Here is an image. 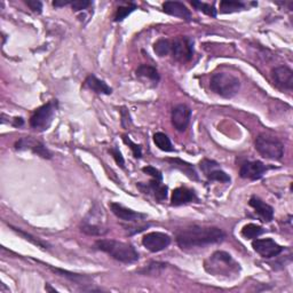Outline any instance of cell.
<instances>
[{"label":"cell","instance_id":"1","mask_svg":"<svg viewBox=\"0 0 293 293\" xmlns=\"http://www.w3.org/2000/svg\"><path fill=\"white\" fill-rule=\"evenodd\" d=\"M224 230L217 227L192 226L180 230L177 235V243L182 250L204 247L220 243L225 239Z\"/></svg>","mask_w":293,"mask_h":293},{"label":"cell","instance_id":"2","mask_svg":"<svg viewBox=\"0 0 293 293\" xmlns=\"http://www.w3.org/2000/svg\"><path fill=\"white\" fill-rule=\"evenodd\" d=\"M95 247L123 264H133L139 260V253L133 245L128 243L113 239H99L95 242Z\"/></svg>","mask_w":293,"mask_h":293},{"label":"cell","instance_id":"3","mask_svg":"<svg viewBox=\"0 0 293 293\" xmlns=\"http://www.w3.org/2000/svg\"><path fill=\"white\" fill-rule=\"evenodd\" d=\"M205 269L214 276L230 277V275H237L239 273L240 266L229 253L217 251L213 253L208 261L205 262Z\"/></svg>","mask_w":293,"mask_h":293},{"label":"cell","instance_id":"4","mask_svg":"<svg viewBox=\"0 0 293 293\" xmlns=\"http://www.w3.org/2000/svg\"><path fill=\"white\" fill-rule=\"evenodd\" d=\"M210 87L214 93L222 98L231 99L239 92L240 81L231 73L217 72L210 79Z\"/></svg>","mask_w":293,"mask_h":293},{"label":"cell","instance_id":"5","mask_svg":"<svg viewBox=\"0 0 293 293\" xmlns=\"http://www.w3.org/2000/svg\"><path fill=\"white\" fill-rule=\"evenodd\" d=\"M256 149L259 154L268 159L279 160L284 155L283 143L276 138L260 134L256 139Z\"/></svg>","mask_w":293,"mask_h":293},{"label":"cell","instance_id":"6","mask_svg":"<svg viewBox=\"0 0 293 293\" xmlns=\"http://www.w3.org/2000/svg\"><path fill=\"white\" fill-rule=\"evenodd\" d=\"M56 108H58V102L54 101V100L44 104L40 108H38L31 116L30 126H31L33 130L38 131V132H44V131L50 129L55 116Z\"/></svg>","mask_w":293,"mask_h":293},{"label":"cell","instance_id":"7","mask_svg":"<svg viewBox=\"0 0 293 293\" xmlns=\"http://www.w3.org/2000/svg\"><path fill=\"white\" fill-rule=\"evenodd\" d=\"M172 41L171 54L173 59L180 63H187L192 59L194 55V43L189 37L180 36Z\"/></svg>","mask_w":293,"mask_h":293},{"label":"cell","instance_id":"8","mask_svg":"<svg viewBox=\"0 0 293 293\" xmlns=\"http://www.w3.org/2000/svg\"><path fill=\"white\" fill-rule=\"evenodd\" d=\"M252 247L258 255L266 259L277 257L283 251V247L272 238H256L252 242Z\"/></svg>","mask_w":293,"mask_h":293},{"label":"cell","instance_id":"9","mask_svg":"<svg viewBox=\"0 0 293 293\" xmlns=\"http://www.w3.org/2000/svg\"><path fill=\"white\" fill-rule=\"evenodd\" d=\"M143 246L150 252H160L165 250L171 244V237L165 233L160 231H152L143 236L142 238Z\"/></svg>","mask_w":293,"mask_h":293},{"label":"cell","instance_id":"10","mask_svg":"<svg viewBox=\"0 0 293 293\" xmlns=\"http://www.w3.org/2000/svg\"><path fill=\"white\" fill-rule=\"evenodd\" d=\"M15 148L17 150H30V151H32L33 154L43 157V158H47V159L52 158L51 151L48 150L40 141L34 140L31 137L22 138L21 140H19V141L15 143Z\"/></svg>","mask_w":293,"mask_h":293},{"label":"cell","instance_id":"11","mask_svg":"<svg viewBox=\"0 0 293 293\" xmlns=\"http://www.w3.org/2000/svg\"><path fill=\"white\" fill-rule=\"evenodd\" d=\"M190 117L191 110L186 104H178V106L174 107L172 109V115H171L174 129L180 131V132H185L190 123Z\"/></svg>","mask_w":293,"mask_h":293},{"label":"cell","instance_id":"12","mask_svg":"<svg viewBox=\"0 0 293 293\" xmlns=\"http://www.w3.org/2000/svg\"><path fill=\"white\" fill-rule=\"evenodd\" d=\"M200 169L210 181H219V182H230V177L224 172L221 169H219V164L214 160L204 159L200 161Z\"/></svg>","mask_w":293,"mask_h":293},{"label":"cell","instance_id":"13","mask_svg":"<svg viewBox=\"0 0 293 293\" xmlns=\"http://www.w3.org/2000/svg\"><path fill=\"white\" fill-rule=\"evenodd\" d=\"M273 80L278 89L283 91H292L293 89V71L285 67V65H279L273 69L272 71Z\"/></svg>","mask_w":293,"mask_h":293},{"label":"cell","instance_id":"14","mask_svg":"<svg viewBox=\"0 0 293 293\" xmlns=\"http://www.w3.org/2000/svg\"><path fill=\"white\" fill-rule=\"evenodd\" d=\"M268 168L259 160L246 161L240 168L239 174L243 179H248V180H259L262 178Z\"/></svg>","mask_w":293,"mask_h":293},{"label":"cell","instance_id":"15","mask_svg":"<svg viewBox=\"0 0 293 293\" xmlns=\"http://www.w3.org/2000/svg\"><path fill=\"white\" fill-rule=\"evenodd\" d=\"M138 188L144 194H148V195H152L154 197L159 200V202H163V200L166 199L168 197V186H165L161 183V181L159 180H155V179H152V180L149 183H138Z\"/></svg>","mask_w":293,"mask_h":293},{"label":"cell","instance_id":"16","mask_svg":"<svg viewBox=\"0 0 293 293\" xmlns=\"http://www.w3.org/2000/svg\"><path fill=\"white\" fill-rule=\"evenodd\" d=\"M110 208L112 213L115 214L117 218H119L120 220H124L126 222H134L147 218L146 214L135 212L133 210L125 207L124 205H121L119 203H110Z\"/></svg>","mask_w":293,"mask_h":293},{"label":"cell","instance_id":"17","mask_svg":"<svg viewBox=\"0 0 293 293\" xmlns=\"http://www.w3.org/2000/svg\"><path fill=\"white\" fill-rule=\"evenodd\" d=\"M197 200L195 191L186 187H180L174 189L172 192V198H171V204L174 206H180L183 204H188Z\"/></svg>","mask_w":293,"mask_h":293},{"label":"cell","instance_id":"18","mask_svg":"<svg viewBox=\"0 0 293 293\" xmlns=\"http://www.w3.org/2000/svg\"><path fill=\"white\" fill-rule=\"evenodd\" d=\"M163 11L166 14L180 17L182 20L190 21L191 13L188 10L186 5H183L180 2H166L163 4Z\"/></svg>","mask_w":293,"mask_h":293},{"label":"cell","instance_id":"19","mask_svg":"<svg viewBox=\"0 0 293 293\" xmlns=\"http://www.w3.org/2000/svg\"><path fill=\"white\" fill-rule=\"evenodd\" d=\"M250 205L255 208L256 213L262 219V221L270 222L274 219V208L257 196H252Z\"/></svg>","mask_w":293,"mask_h":293},{"label":"cell","instance_id":"20","mask_svg":"<svg viewBox=\"0 0 293 293\" xmlns=\"http://www.w3.org/2000/svg\"><path fill=\"white\" fill-rule=\"evenodd\" d=\"M85 84L90 90H92L98 94L110 95L112 93L111 87H109L106 82L101 79H99V78H96L94 75H90L89 77H87Z\"/></svg>","mask_w":293,"mask_h":293},{"label":"cell","instance_id":"21","mask_svg":"<svg viewBox=\"0 0 293 293\" xmlns=\"http://www.w3.org/2000/svg\"><path fill=\"white\" fill-rule=\"evenodd\" d=\"M137 76L140 78H143V79H148L152 82H157L159 81V73L157 71V69L155 67H151L149 64H141L140 67L137 69Z\"/></svg>","mask_w":293,"mask_h":293},{"label":"cell","instance_id":"22","mask_svg":"<svg viewBox=\"0 0 293 293\" xmlns=\"http://www.w3.org/2000/svg\"><path fill=\"white\" fill-rule=\"evenodd\" d=\"M166 160H168L169 163L173 166V168L182 171V172L185 173L188 178L194 179V180H197L198 179L197 173H196V171L194 170V168H192L189 163H187V161L182 160V159H179V158H171V159H166Z\"/></svg>","mask_w":293,"mask_h":293},{"label":"cell","instance_id":"23","mask_svg":"<svg viewBox=\"0 0 293 293\" xmlns=\"http://www.w3.org/2000/svg\"><path fill=\"white\" fill-rule=\"evenodd\" d=\"M82 233L90 236H103L108 233V229L100 224H92L90 221H84L80 226Z\"/></svg>","mask_w":293,"mask_h":293},{"label":"cell","instance_id":"24","mask_svg":"<svg viewBox=\"0 0 293 293\" xmlns=\"http://www.w3.org/2000/svg\"><path fill=\"white\" fill-rule=\"evenodd\" d=\"M264 228L261 226L256 224H247L242 228L240 235L245 239H253L258 238L261 234H264Z\"/></svg>","mask_w":293,"mask_h":293},{"label":"cell","instance_id":"25","mask_svg":"<svg viewBox=\"0 0 293 293\" xmlns=\"http://www.w3.org/2000/svg\"><path fill=\"white\" fill-rule=\"evenodd\" d=\"M245 4L240 2H234V0H224L220 3V12L224 14H228V13H235L245 10Z\"/></svg>","mask_w":293,"mask_h":293},{"label":"cell","instance_id":"26","mask_svg":"<svg viewBox=\"0 0 293 293\" xmlns=\"http://www.w3.org/2000/svg\"><path fill=\"white\" fill-rule=\"evenodd\" d=\"M53 270L54 273L61 275V276H63L65 278L70 279V281L75 282L77 284H86L91 281L90 277L87 276H82L80 274H75V273H70L68 270H63V269H59V268H51Z\"/></svg>","mask_w":293,"mask_h":293},{"label":"cell","instance_id":"27","mask_svg":"<svg viewBox=\"0 0 293 293\" xmlns=\"http://www.w3.org/2000/svg\"><path fill=\"white\" fill-rule=\"evenodd\" d=\"M154 142L160 150L173 151V146H172V143H171V140L165 133H161V132L155 133Z\"/></svg>","mask_w":293,"mask_h":293},{"label":"cell","instance_id":"28","mask_svg":"<svg viewBox=\"0 0 293 293\" xmlns=\"http://www.w3.org/2000/svg\"><path fill=\"white\" fill-rule=\"evenodd\" d=\"M171 48H172V41L170 39H159L154 45L155 53L160 56V58L171 54Z\"/></svg>","mask_w":293,"mask_h":293},{"label":"cell","instance_id":"29","mask_svg":"<svg viewBox=\"0 0 293 293\" xmlns=\"http://www.w3.org/2000/svg\"><path fill=\"white\" fill-rule=\"evenodd\" d=\"M135 10H137V5H135V4H132V3L128 4V5H125V6H119L117 8V12L115 14V21L116 22L123 21Z\"/></svg>","mask_w":293,"mask_h":293},{"label":"cell","instance_id":"30","mask_svg":"<svg viewBox=\"0 0 293 293\" xmlns=\"http://www.w3.org/2000/svg\"><path fill=\"white\" fill-rule=\"evenodd\" d=\"M191 5L194 6L196 10L203 12L204 14H206L208 16H211V17L217 16V10L214 8L213 5H210V4H205L202 2H192Z\"/></svg>","mask_w":293,"mask_h":293},{"label":"cell","instance_id":"31","mask_svg":"<svg viewBox=\"0 0 293 293\" xmlns=\"http://www.w3.org/2000/svg\"><path fill=\"white\" fill-rule=\"evenodd\" d=\"M11 227H12V228H13V230L16 231V233L19 234L20 236H22V237H23L25 240H29L30 243L34 244V245H37L38 247H41V248H47V244H45V243H44V242H41V240H39V239H38V238H36V237H33L32 235L27 234V233H25V231L21 230L20 228H15V227H13V226H11Z\"/></svg>","mask_w":293,"mask_h":293},{"label":"cell","instance_id":"32","mask_svg":"<svg viewBox=\"0 0 293 293\" xmlns=\"http://www.w3.org/2000/svg\"><path fill=\"white\" fill-rule=\"evenodd\" d=\"M165 264H161V262H151V264L147 267L146 269L142 270L143 274H150V275H156L159 274L161 270L165 268Z\"/></svg>","mask_w":293,"mask_h":293},{"label":"cell","instance_id":"33","mask_svg":"<svg viewBox=\"0 0 293 293\" xmlns=\"http://www.w3.org/2000/svg\"><path fill=\"white\" fill-rule=\"evenodd\" d=\"M123 141L125 142V144H128V146L131 148V150H132L135 158H140V157L142 156V149H141V147L139 146V144L134 143L132 140L129 139L128 137H126V135H124L123 137Z\"/></svg>","mask_w":293,"mask_h":293},{"label":"cell","instance_id":"34","mask_svg":"<svg viewBox=\"0 0 293 293\" xmlns=\"http://www.w3.org/2000/svg\"><path fill=\"white\" fill-rule=\"evenodd\" d=\"M142 171L146 174H148V176H150L152 179H155V180H159V181L163 180V176H161V173L156 168H152V166H146V168L142 169Z\"/></svg>","mask_w":293,"mask_h":293},{"label":"cell","instance_id":"35","mask_svg":"<svg viewBox=\"0 0 293 293\" xmlns=\"http://www.w3.org/2000/svg\"><path fill=\"white\" fill-rule=\"evenodd\" d=\"M92 5V3L89 0H75L71 3V7L75 12H79L82 10H87Z\"/></svg>","mask_w":293,"mask_h":293},{"label":"cell","instance_id":"36","mask_svg":"<svg viewBox=\"0 0 293 293\" xmlns=\"http://www.w3.org/2000/svg\"><path fill=\"white\" fill-rule=\"evenodd\" d=\"M111 152V155L113 156V158H115L116 160V163L120 166V168H124V165H125V160H124V157L121 156V152L119 151V149L118 148H111L110 150H109Z\"/></svg>","mask_w":293,"mask_h":293},{"label":"cell","instance_id":"37","mask_svg":"<svg viewBox=\"0 0 293 293\" xmlns=\"http://www.w3.org/2000/svg\"><path fill=\"white\" fill-rule=\"evenodd\" d=\"M25 4L30 7V10L34 13H38V14H40L41 10H43V4L40 2H38V0H27Z\"/></svg>","mask_w":293,"mask_h":293},{"label":"cell","instance_id":"38","mask_svg":"<svg viewBox=\"0 0 293 293\" xmlns=\"http://www.w3.org/2000/svg\"><path fill=\"white\" fill-rule=\"evenodd\" d=\"M120 112H121V118H123V119H121V124H123V126L125 125V121H129V123H131L130 113H129V111H126V108L121 109Z\"/></svg>","mask_w":293,"mask_h":293},{"label":"cell","instance_id":"39","mask_svg":"<svg viewBox=\"0 0 293 293\" xmlns=\"http://www.w3.org/2000/svg\"><path fill=\"white\" fill-rule=\"evenodd\" d=\"M72 2H69V0H55L53 2V5L55 7H63V6H67L69 4H71Z\"/></svg>","mask_w":293,"mask_h":293},{"label":"cell","instance_id":"40","mask_svg":"<svg viewBox=\"0 0 293 293\" xmlns=\"http://www.w3.org/2000/svg\"><path fill=\"white\" fill-rule=\"evenodd\" d=\"M23 119H22V118L20 117V118H14V123H13V125L14 126H22L23 125Z\"/></svg>","mask_w":293,"mask_h":293}]
</instances>
